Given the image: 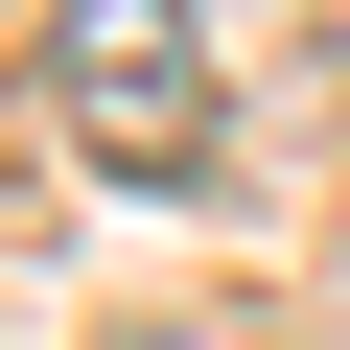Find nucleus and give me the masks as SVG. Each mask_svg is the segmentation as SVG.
Wrapping results in <instances>:
<instances>
[{
  "instance_id": "obj_2",
  "label": "nucleus",
  "mask_w": 350,
  "mask_h": 350,
  "mask_svg": "<svg viewBox=\"0 0 350 350\" xmlns=\"http://www.w3.org/2000/svg\"><path fill=\"white\" fill-rule=\"evenodd\" d=\"M140 350H257V327H140Z\"/></svg>"
},
{
  "instance_id": "obj_1",
  "label": "nucleus",
  "mask_w": 350,
  "mask_h": 350,
  "mask_svg": "<svg viewBox=\"0 0 350 350\" xmlns=\"http://www.w3.org/2000/svg\"><path fill=\"white\" fill-rule=\"evenodd\" d=\"M47 117L117 187H211V47H187V0H47Z\"/></svg>"
}]
</instances>
